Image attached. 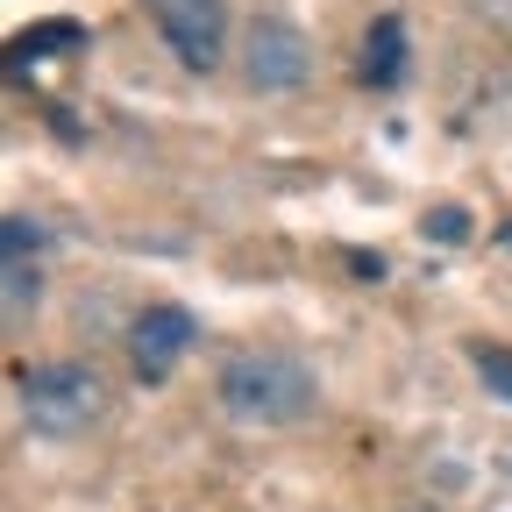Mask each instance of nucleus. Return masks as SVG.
Instances as JSON below:
<instances>
[{
    "instance_id": "nucleus-1",
    "label": "nucleus",
    "mask_w": 512,
    "mask_h": 512,
    "mask_svg": "<svg viewBox=\"0 0 512 512\" xmlns=\"http://www.w3.org/2000/svg\"><path fill=\"white\" fill-rule=\"evenodd\" d=\"M221 406L242 427H292V420L313 413V377L292 356H256L249 349V356H228V370H221Z\"/></svg>"
},
{
    "instance_id": "nucleus-2",
    "label": "nucleus",
    "mask_w": 512,
    "mask_h": 512,
    "mask_svg": "<svg viewBox=\"0 0 512 512\" xmlns=\"http://www.w3.org/2000/svg\"><path fill=\"white\" fill-rule=\"evenodd\" d=\"M107 392H100V370L93 363H36L22 370V420L50 441H72L100 420Z\"/></svg>"
},
{
    "instance_id": "nucleus-3",
    "label": "nucleus",
    "mask_w": 512,
    "mask_h": 512,
    "mask_svg": "<svg viewBox=\"0 0 512 512\" xmlns=\"http://www.w3.org/2000/svg\"><path fill=\"white\" fill-rule=\"evenodd\" d=\"M150 22L164 29V43L178 50L185 72H214L221 43H228V8L221 0H143Z\"/></svg>"
},
{
    "instance_id": "nucleus-4",
    "label": "nucleus",
    "mask_w": 512,
    "mask_h": 512,
    "mask_svg": "<svg viewBox=\"0 0 512 512\" xmlns=\"http://www.w3.org/2000/svg\"><path fill=\"white\" fill-rule=\"evenodd\" d=\"M242 79L256 93H292L306 86V36L292 22H256L242 36Z\"/></svg>"
},
{
    "instance_id": "nucleus-5",
    "label": "nucleus",
    "mask_w": 512,
    "mask_h": 512,
    "mask_svg": "<svg viewBox=\"0 0 512 512\" xmlns=\"http://www.w3.org/2000/svg\"><path fill=\"white\" fill-rule=\"evenodd\" d=\"M185 349H192V313L185 306H150L136 328H128V363H136L143 384H164Z\"/></svg>"
},
{
    "instance_id": "nucleus-6",
    "label": "nucleus",
    "mask_w": 512,
    "mask_h": 512,
    "mask_svg": "<svg viewBox=\"0 0 512 512\" xmlns=\"http://www.w3.org/2000/svg\"><path fill=\"white\" fill-rule=\"evenodd\" d=\"M399 72H406V22L377 15L370 36H363V79L370 86H399Z\"/></svg>"
},
{
    "instance_id": "nucleus-7",
    "label": "nucleus",
    "mask_w": 512,
    "mask_h": 512,
    "mask_svg": "<svg viewBox=\"0 0 512 512\" xmlns=\"http://www.w3.org/2000/svg\"><path fill=\"white\" fill-rule=\"evenodd\" d=\"M43 299V271H36V256H0V306H8V320L36 313Z\"/></svg>"
},
{
    "instance_id": "nucleus-8",
    "label": "nucleus",
    "mask_w": 512,
    "mask_h": 512,
    "mask_svg": "<svg viewBox=\"0 0 512 512\" xmlns=\"http://www.w3.org/2000/svg\"><path fill=\"white\" fill-rule=\"evenodd\" d=\"M79 43V22H36L29 36H15V64H29V57H50V50H72Z\"/></svg>"
},
{
    "instance_id": "nucleus-9",
    "label": "nucleus",
    "mask_w": 512,
    "mask_h": 512,
    "mask_svg": "<svg viewBox=\"0 0 512 512\" xmlns=\"http://www.w3.org/2000/svg\"><path fill=\"white\" fill-rule=\"evenodd\" d=\"M420 228H427V242H463V235H470V214H463V207H434Z\"/></svg>"
},
{
    "instance_id": "nucleus-10",
    "label": "nucleus",
    "mask_w": 512,
    "mask_h": 512,
    "mask_svg": "<svg viewBox=\"0 0 512 512\" xmlns=\"http://www.w3.org/2000/svg\"><path fill=\"white\" fill-rule=\"evenodd\" d=\"M43 249V228L29 214H8V256H36Z\"/></svg>"
},
{
    "instance_id": "nucleus-11",
    "label": "nucleus",
    "mask_w": 512,
    "mask_h": 512,
    "mask_svg": "<svg viewBox=\"0 0 512 512\" xmlns=\"http://www.w3.org/2000/svg\"><path fill=\"white\" fill-rule=\"evenodd\" d=\"M484 384H491L498 399H512V356H505V349H491V356H484Z\"/></svg>"
},
{
    "instance_id": "nucleus-12",
    "label": "nucleus",
    "mask_w": 512,
    "mask_h": 512,
    "mask_svg": "<svg viewBox=\"0 0 512 512\" xmlns=\"http://www.w3.org/2000/svg\"><path fill=\"white\" fill-rule=\"evenodd\" d=\"M413 512H427V505H413Z\"/></svg>"
}]
</instances>
